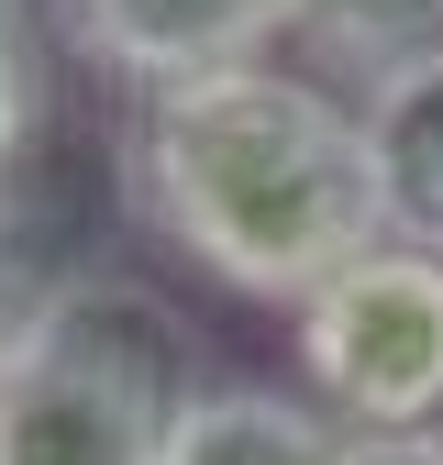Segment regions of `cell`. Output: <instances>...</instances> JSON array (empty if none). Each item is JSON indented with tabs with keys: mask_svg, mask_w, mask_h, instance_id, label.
Returning <instances> with one entry per match:
<instances>
[{
	"mask_svg": "<svg viewBox=\"0 0 443 465\" xmlns=\"http://www.w3.org/2000/svg\"><path fill=\"white\" fill-rule=\"evenodd\" d=\"M211 399L189 322L133 277H44L0 355V465H166Z\"/></svg>",
	"mask_w": 443,
	"mask_h": 465,
	"instance_id": "7a4b0ae2",
	"label": "cell"
},
{
	"mask_svg": "<svg viewBox=\"0 0 443 465\" xmlns=\"http://www.w3.org/2000/svg\"><path fill=\"white\" fill-rule=\"evenodd\" d=\"M344 421L300 388H244V377H211V399L189 411V432L166 443V465H344Z\"/></svg>",
	"mask_w": 443,
	"mask_h": 465,
	"instance_id": "8992f818",
	"label": "cell"
},
{
	"mask_svg": "<svg viewBox=\"0 0 443 465\" xmlns=\"http://www.w3.org/2000/svg\"><path fill=\"white\" fill-rule=\"evenodd\" d=\"M377 134V178H388V222L410 244H443V67H421L410 89H388L366 111Z\"/></svg>",
	"mask_w": 443,
	"mask_h": 465,
	"instance_id": "ba28073f",
	"label": "cell"
},
{
	"mask_svg": "<svg viewBox=\"0 0 443 465\" xmlns=\"http://www.w3.org/2000/svg\"><path fill=\"white\" fill-rule=\"evenodd\" d=\"M123 200L178 266L266 311H300L321 277L399 232L366 111L277 55L144 89L123 111Z\"/></svg>",
	"mask_w": 443,
	"mask_h": 465,
	"instance_id": "6da1fadb",
	"label": "cell"
},
{
	"mask_svg": "<svg viewBox=\"0 0 443 465\" xmlns=\"http://www.w3.org/2000/svg\"><path fill=\"white\" fill-rule=\"evenodd\" d=\"M55 23L44 0H0V232L23 222V178L44 155V123H55Z\"/></svg>",
	"mask_w": 443,
	"mask_h": 465,
	"instance_id": "52a82bcc",
	"label": "cell"
},
{
	"mask_svg": "<svg viewBox=\"0 0 443 465\" xmlns=\"http://www.w3.org/2000/svg\"><path fill=\"white\" fill-rule=\"evenodd\" d=\"M55 45L111 89H178V78H222V67H266L289 45L300 0H44Z\"/></svg>",
	"mask_w": 443,
	"mask_h": 465,
	"instance_id": "277c9868",
	"label": "cell"
},
{
	"mask_svg": "<svg viewBox=\"0 0 443 465\" xmlns=\"http://www.w3.org/2000/svg\"><path fill=\"white\" fill-rule=\"evenodd\" d=\"M300 322V399L344 432H443V244L388 232L321 277Z\"/></svg>",
	"mask_w": 443,
	"mask_h": 465,
	"instance_id": "3957f363",
	"label": "cell"
},
{
	"mask_svg": "<svg viewBox=\"0 0 443 465\" xmlns=\"http://www.w3.org/2000/svg\"><path fill=\"white\" fill-rule=\"evenodd\" d=\"M289 45H300V67L332 100L377 111L388 89H410L421 67H443V0H300Z\"/></svg>",
	"mask_w": 443,
	"mask_h": 465,
	"instance_id": "5b68a950",
	"label": "cell"
},
{
	"mask_svg": "<svg viewBox=\"0 0 443 465\" xmlns=\"http://www.w3.org/2000/svg\"><path fill=\"white\" fill-rule=\"evenodd\" d=\"M34 300H44V277H34V255L0 232V355H12V332L34 322Z\"/></svg>",
	"mask_w": 443,
	"mask_h": 465,
	"instance_id": "9c48e42d",
	"label": "cell"
},
{
	"mask_svg": "<svg viewBox=\"0 0 443 465\" xmlns=\"http://www.w3.org/2000/svg\"><path fill=\"white\" fill-rule=\"evenodd\" d=\"M344 465H443V432H355Z\"/></svg>",
	"mask_w": 443,
	"mask_h": 465,
	"instance_id": "30bf717a",
	"label": "cell"
}]
</instances>
